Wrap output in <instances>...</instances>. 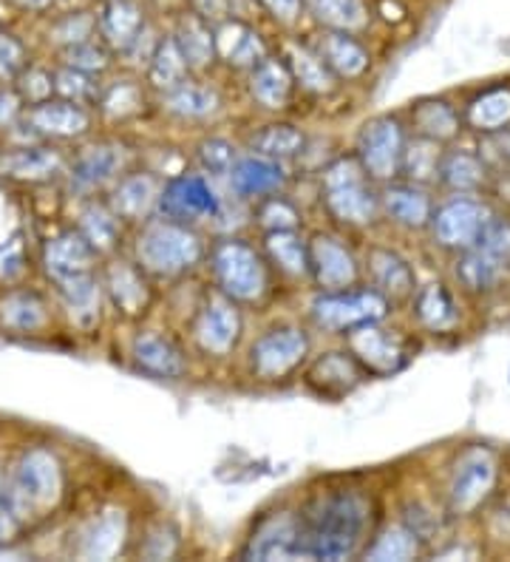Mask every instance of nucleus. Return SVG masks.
I'll return each mask as SVG.
<instances>
[{
    "mask_svg": "<svg viewBox=\"0 0 510 562\" xmlns=\"http://www.w3.org/2000/svg\"><path fill=\"white\" fill-rule=\"evenodd\" d=\"M309 268L320 288L335 293V290H349L358 281V261L347 245H340L332 236L318 234L309 241Z\"/></svg>",
    "mask_w": 510,
    "mask_h": 562,
    "instance_id": "obj_15",
    "label": "nucleus"
},
{
    "mask_svg": "<svg viewBox=\"0 0 510 562\" xmlns=\"http://www.w3.org/2000/svg\"><path fill=\"white\" fill-rule=\"evenodd\" d=\"M386 313L388 299L381 290H361V293L335 290V293L315 299L313 304L315 324L324 329H335V333L361 327L369 322H381V318H386Z\"/></svg>",
    "mask_w": 510,
    "mask_h": 562,
    "instance_id": "obj_5",
    "label": "nucleus"
},
{
    "mask_svg": "<svg viewBox=\"0 0 510 562\" xmlns=\"http://www.w3.org/2000/svg\"><path fill=\"white\" fill-rule=\"evenodd\" d=\"M26 69V48L9 32H0V80L18 77Z\"/></svg>",
    "mask_w": 510,
    "mask_h": 562,
    "instance_id": "obj_57",
    "label": "nucleus"
},
{
    "mask_svg": "<svg viewBox=\"0 0 510 562\" xmlns=\"http://www.w3.org/2000/svg\"><path fill=\"white\" fill-rule=\"evenodd\" d=\"M204 259V245L193 227L177 220H159L145 227L136 239V261L143 273L173 279L193 270Z\"/></svg>",
    "mask_w": 510,
    "mask_h": 562,
    "instance_id": "obj_2",
    "label": "nucleus"
},
{
    "mask_svg": "<svg viewBox=\"0 0 510 562\" xmlns=\"http://www.w3.org/2000/svg\"><path fill=\"white\" fill-rule=\"evenodd\" d=\"M417 322L431 333H445V329L456 327L460 313H456L454 295L449 293L445 284H426L415 299Z\"/></svg>",
    "mask_w": 510,
    "mask_h": 562,
    "instance_id": "obj_36",
    "label": "nucleus"
},
{
    "mask_svg": "<svg viewBox=\"0 0 510 562\" xmlns=\"http://www.w3.org/2000/svg\"><path fill=\"white\" fill-rule=\"evenodd\" d=\"M55 91V77L46 75L43 69H23L21 71V94L29 103H43Z\"/></svg>",
    "mask_w": 510,
    "mask_h": 562,
    "instance_id": "obj_58",
    "label": "nucleus"
},
{
    "mask_svg": "<svg viewBox=\"0 0 510 562\" xmlns=\"http://www.w3.org/2000/svg\"><path fill=\"white\" fill-rule=\"evenodd\" d=\"M499 463L488 449H471L460 458L449 483V508L456 517L474 515L497 486Z\"/></svg>",
    "mask_w": 510,
    "mask_h": 562,
    "instance_id": "obj_6",
    "label": "nucleus"
},
{
    "mask_svg": "<svg viewBox=\"0 0 510 562\" xmlns=\"http://www.w3.org/2000/svg\"><path fill=\"white\" fill-rule=\"evenodd\" d=\"M97 250L89 245V239L80 231H68V234L57 236L55 241H48L46 247V268L48 273L60 279H71V276L91 273V261H94Z\"/></svg>",
    "mask_w": 510,
    "mask_h": 562,
    "instance_id": "obj_26",
    "label": "nucleus"
},
{
    "mask_svg": "<svg viewBox=\"0 0 510 562\" xmlns=\"http://www.w3.org/2000/svg\"><path fill=\"white\" fill-rule=\"evenodd\" d=\"M159 211L168 220L184 222V225L199 220H216L218 213H222V196L199 173H182V177H173L162 188Z\"/></svg>",
    "mask_w": 510,
    "mask_h": 562,
    "instance_id": "obj_10",
    "label": "nucleus"
},
{
    "mask_svg": "<svg viewBox=\"0 0 510 562\" xmlns=\"http://www.w3.org/2000/svg\"><path fill=\"white\" fill-rule=\"evenodd\" d=\"M199 159H202V168L207 173H216V177H227L230 168L236 165L238 154H236V145L227 143V139H204L199 145Z\"/></svg>",
    "mask_w": 510,
    "mask_h": 562,
    "instance_id": "obj_52",
    "label": "nucleus"
},
{
    "mask_svg": "<svg viewBox=\"0 0 510 562\" xmlns=\"http://www.w3.org/2000/svg\"><path fill=\"white\" fill-rule=\"evenodd\" d=\"M18 114H21V97L14 94V91L0 89V128L12 125Z\"/></svg>",
    "mask_w": 510,
    "mask_h": 562,
    "instance_id": "obj_61",
    "label": "nucleus"
},
{
    "mask_svg": "<svg viewBox=\"0 0 510 562\" xmlns=\"http://www.w3.org/2000/svg\"><path fill=\"white\" fill-rule=\"evenodd\" d=\"M309 352V338L298 327L270 329L252 344L250 363L259 378H284L293 372Z\"/></svg>",
    "mask_w": 510,
    "mask_h": 562,
    "instance_id": "obj_12",
    "label": "nucleus"
},
{
    "mask_svg": "<svg viewBox=\"0 0 510 562\" xmlns=\"http://www.w3.org/2000/svg\"><path fill=\"white\" fill-rule=\"evenodd\" d=\"M349 333V352L358 358L366 372L374 375H388V372H397L406 363L408 350L406 341L388 329L377 327V322L361 324V327L347 329Z\"/></svg>",
    "mask_w": 510,
    "mask_h": 562,
    "instance_id": "obj_13",
    "label": "nucleus"
},
{
    "mask_svg": "<svg viewBox=\"0 0 510 562\" xmlns=\"http://www.w3.org/2000/svg\"><path fill=\"white\" fill-rule=\"evenodd\" d=\"M148 32V12L139 0H102L97 9V37L111 52L131 55Z\"/></svg>",
    "mask_w": 510,
    "mask_h": 562,
    "instance_id": "obj_11",
    "label": "nucleus"
},
{
    "mask_svg": "<svg viewBox=\"0 0 510 562\" xmlns=\"http://www.w3.org/2000/svg\"><path fill=\"white\" fill-rule=\"evenodd\" d=\"M199 347L211 356H227L241 338V316H238L233 299L222 295H211L202 304L196 316V327H193Z\"/></svg>",
    "mask_w": 510,
    "mask_h": 562,
    "instance_id": "obj_14",
    "label": "nucleus"
},
{
    "mask_svg": "<svg viewBox=\"0 0 510 562\" xmlns=\"http://www.w3.org/2000/svg\"><path fill=\"white\" fill-rule=\"evenodd\" d=\"M134 361L145 372L159 378H182L184 370H188L182 350L170 338L159 336V333H143V336L136 338Z\"/></svg>",
    "mask_w": 510,
    "mask_h": 562,
    "instance_id": "obj_29",
    "label": "nucleus"
},
{
    "mask_svg": "<svg viewBox=\"0 0 510 562\" xmlns=\"http://www.w3.org/2000/svg\"><path fill=\"white\" fill-rule=\"evenodd\" d=\"M490 220V207L485 202L474 200L471 193L454 196L431 216V231H434L437 245L449 250H468L476 245L483 227Z\"/></svg>",
    "mask_w": 510,
    "mask_h": 562,
    "instance_id": "obj_9",
    "label": "nucleus"
},
{
    "mask_svg": "<svg viewBox=\"0 0 510 562\" xmlns=\"http://www.w3.org/2000/svg\"><path fill=\"white\" fill-rule=\"evenodd\" d=\"M184 80H191V66L184 63L182 52H179L173 37H157L154 52L148 57V82L159 91H170L182 86Z\"/></svg>",
    "mask_w": 510,
    "mask_h": 562,
    "instance_id": "obj_33",
    "label": "nucleus"
},
{
    "mask_svg": "<svg viewBox=\"0 0 510 562\" xmlns=\"http://www.w3.org/2000/svg\"><path fill=\"white\" fill-rule=\"evenodd\" d=\"M170 37L177 41L179 52H182L184 63L191 66V71H207L213 63L218 60L216 26L202 21L196 12H191V9L179 14Z\"/></svg>",
    "mask_w": 510,
    "mask_h": 562,
    "instance_id": "obj_18",
    "label": "nucleus"
},
{
    "mask_svg": "<svg viewBox=\"0 0 510 562\" xmlns=\"http://www.w3.org/2000/svg\"><path fill=\"white\" fill-rule=\"evenodd\" d=\"M284 60L293 71L295 82H301L313 94H329L335 89V82H338V77L329 71L327 63L320 60L313 43H290L284 52Z\"/></svg>",
    "mask_w": 510,
    "mask_h": 562,
    "instance_id": "obj_31",
    "label": "nucleus"
},
{
    "mask_svg": "<svg viewBox=\"0 0 510 562\" xmlns=\"http://www.w3.org/2000/svg\"><path fill=\"white\" fill-rule=\"evenodd\" d=\"M184 3H188L191 12H196L202 21H207L211 26H218V23L236 18L238 0H184Z\"/></svg>",
    "mask_w": 510,
    "mask_h": 562,
    "instance_id": "obj_59",
    "label": "nucleus"
},
{
    "mask_svg": "<svg viewBox=\"0 0 510 562\" xmlns=\"http://www.w3.org/2000/svg\"><path fill=\"white\" fill-rule=\"evenodd\" d=\"M468 125L479 134H499L510 125V89L499 86L479 94L465 111Z\"/></svg>",
    "mask_w": 510,
    "mask_h": 562,
    "instance_id": "obj_38",
    "label": "nucleus"
},
{
    "mask_svg": "<svg viewBox=\"0 0 510 562\" xmlns=\"http://www.w3.org/2000/svg\"><path fill=\"white\" fill-rule=\"evenodd\" d=\"M63 295H66L68 310L75 313L80 324H91L100 316V284L91 273L71 276V279H60Z\"/></svg>",
    "mask_w": 510,
    "mask_h": 562,
    "instance_id": "obj_44",
    "label": "nucleus"
},
{
    "mask_svg": "<svg viewBox=\"0 0 510 562\" xmlns=\"http://www.w3.org/2000/svg\"><path fill=\"white\" fill-rule=\"evenodd\" d=\"M476 247H483L485 254L494 256L499 265L510 270V220L490 213L488 225L483 227V234L476 239Z\"/></svg>",
    "mask_w": 510,
    "mask_h": 562,
    "instance_id": "obj_50",
    "label": "nucleus"
},
{
    "mask_svg": "<svg viewBox=\"0 0 510 562\" xmlns=\"http://www.w3.org/2000/svg\"><path fill=\"white\" fill-rule=\"evenodd\" d=\"M256 3L281 26H295L304 12V0H256Z\"/></svg>",
    "mask_w": 510,
    "mask_h": 562,
    "instance_id": "obj_60",
    "label": "nucleus"
},
{
    "mask_svg": "<svg viewBox=\"0 0 510 562\" xmlns=\"http://www.w3.org/2000/svg\"><path fill=\"white\" fill-rule=\"evenodd\" d=\"M80 234L89 239L97 254H105V250L116 247V241L123 236V225H120L114 207L89 205L80 213Z\"/></svg>",
    "mask_w": 510,
    "mask_h": 562,
    "instance_id": "obj_43",
    "label": "nucleus"
},
{
    "mask_svg": "<svg viewBox=\"0 0 510 562\" xmlns=\"http://www.w3.org/2000/svg\"><path fill=\"white\" fill-rule=\"evenodd\" d=\"M250 143H252V151L261 154V157L284 162V159L298 157L301 148H304V134L290 123H272V125H264L259 134H252Z\"/></svg>",
    "mask_w": 510,
    "mask_h": 562,
    "instance_id": "obj_42",
    "label": "nucleus"
},
{
    "mask_svg": "<svg viewBox=\"0 0 510 562\" xmlns=\"http://www.w3.org/2000/svg\"><path fill=\"white\" fill-rule=\"evenodd\" d=\"M216 46L218 57L230 66V69H256L267 57V46L256 26H250L241 18H230V21L218 23L216 26Z\"/></svg>",
    "mask_w": 510,
    "mask_h": 562,
    "instance_id": "obj_17",
    "label": "nucleus"
},
{
    "mask_svg": "<svg viewBox=\"0 0 510 562\" xmlns=\"http://www.w3.org/2000/svg\"><path fill=\"white\" fill-rule=\"evenodd\" d=\"M55 91L63 94V100H71V103H86V100H97L100 97L94 75L77 71L71 66H66V69H60L55 75Z\"/></svg>",
    "mask_w": 510,
    "mask_h": 562,
    "instance_id": "obj_51",
    "label": "nucleus"
},
{
    "mask_svg": "<svg viewBox=\"0 0 510 562\" xmlns=\"http://www.w3.org/2000/svg\"><path fill=\"white\" fill-rule=\"evenodd\" d=\"M105 288H109L111 299L125 316H139L150 302V290L145 284L143 273L134 265H125V261L111 265L109 273H105Z\"/></svg>",
    "mask_w": 510,
    "mask_h": 562,
    "instance_id": "obj_32",
    "label": "nucleus"
},
{
    "mask_svg": "<svg viewBox=\"0 0 510 562\" xmlns=\"http://www.w3.org/2000/svg\"><path fill=\"white\" fill-rule=\"evenodd\" d=\"M12 7L26 9V12H43V9L52 7V0H9Z\"/></svg>",
    "mask_w": 510,
    "mask_h": 562,
    "instance_id": "obj_62",
    "label": "nucleus"
},
{
    "mask_svg": "<svg viewBox=\"0 0 510 562\" xmlns=\"http://www.w3.org/2000/svg\"><path fill=\"white\" fill-rule=\"evenodd\" d=\"M120 171H123V151L114 145H94L77 157L71 177L82 188H100L120 177Z\"/></svg>",
    "mask_w": 510,
    "mask_h": 562,
    "instance_id": "obj_34",
    "label": "nucleus"
},
{
    "mask_svg": "<svg viewBox=\"0 0 510 562\" xmlns=\"http://www.w3.org/2000/svg\"><path fill=\"white\" fill-rule=\"evenodd\" d=\"M403 151H406L403 125L395 117H377L363 125L354 157L361 159L366 177L388 182L400 173Z\"/></svg>",
    "mask_w": 510,
    "mask_h": 562,
    "instance_id": "obj_7",
    "label": "nucleus"
},
{
    "mask_svg": "<svg viewBox=\"0 0 510 562\" xmlns=\"http://www.w3.org/2000/svg\"><path fill=\"white\" fill-rule=\"evenodd\" d=\"M301 557L313 560H347L358 554L366 540L372 506L363 494L338 492L306 517H301Z\"/></svg>",
    "mask_w": 510,
    "mask_h": 562,
    "instance_id": "obj_1",
    "label": "nucleus"
},
{
    "mask_svg": "<svg viewBox=\"0 0 510 562\" xmlns=\"http://www.w3.org/2000/svg\"><path fill=\"white\" fill-rule=\"evenodd\" d=\"M213 273L233 302H259L270 284L264 259L245 241H222L213 250Z\"/></svg>",
    "mask_w": 510,
    "mask_h": 562,
    "instance_id": "obj_4",
    "label": "nucleus"
},
{
    "mask_svg": "<svg viewBox=\"0 0 510 562\" xmlns=\"http://www.w3.org/2000/svg\"><path fill=\"white\" fill-rule=\"evenodd\" d=\"M411 120H415L417 134L426 139H434V143H445V139H454L460 134V114L445 100H431V103L417 105Z\"/></svg>",
    "mask_w": 510,
    "mask_h": 562,
    "instance_id": "obj_40",
    "label": "nucleus"
},
{
    "mask_svg": "<svg viewBox=\"0 0 510 562\" xmlns=\"http://www.w3.org/2000/svg\"><path fill=\"white\" fill-rule=\"evenodd\" d=\"M23 517H26V512H23L18 497H14L12 486L0 488V546H7V542L18 537Z\"/></svg>",
    "mask_w": 510,
    "mask_h": 562,
    "instance_id": "obj_56",
    "label": "nucleus"
},
{
    "mask_svg": "<svg viewBox=\"0 0 510 562\" xmlns=\"http://www.w3.org/2000/svg\"><path fill=\"white\" fill-rule=\"evenodd\" d=\"M125 540V517L123 512H109L102 515L94 526L89 528V535L82 540V557L89 560H111L116 551L123 549Z\"/></svg>",
    "mask_w": 510,
    "mask_h": 562,
    "instance_id": "obj_41",
    "label": "nucleus"
},
{
    "mask_svg": "<svg viewBox=\"0 0 510 562\" xmlns=\"http://www.w3.org/2000/svg\"><path fill=\"white\" fill-rule=\"evenodd\" d=\"M165 109H168L173 117L207 120L218 114V109H222V97H218L216 89L204 86V82L184 80L177 89L165 91Z\"/></svg>",
    "mask_w": 510,
    "mask_h": 562,
    "instance_id": "obj_30",
    "label": "nucleus"
},
{
    "mask_svg": "<svg viewBox=\"0 0 510 562\" xmlns=\"http://www.w3.org/2000/svg\"><path fill=\"white\" fill-rule=\"evenodd\" d=\"M267 254L272 256V261L279 265V270H284L286 276H309V245H304L295 231H270L267 234Z\"/></svg>",
    "mask_w": 510,
    "mask_h": 562,
    "instance_id": "obj_39",
    "label": "nucleus"
},
{
    "mask_svg": "<svg viewBox=\"0 0 510 562\" xmlns=\"http://www.w3.org/2000/svg\"><path fill=\"white\" fill-rule=\"evenodd\" d=\"M162 188L165 186L154 173H128L116 182L111 193V207L120 220H148L150 213L159 211Z\"/></svg>",
    "mask_w": 510,
    "mask_h": 562,
    "instance_id": "obj_21",
    "label": "nucleus"
},
{
    "mask_svg": "<svg viewBox=\"0 0 510 562\" xmlns=\"http://www.w3.org/2000/svg\"><path fill=\"white\" fill-rule=\"evenodd\" d=\"M89 37H97V14L71 12L55 26V41H60L66 48Z\"/></svg>",
    "mask_w": 510,
    "mask_h": 562,
    "instance_id": "obj_55",
    "label": "nucleus"
},
{
    "mask_svg": "<svg viewBox=\"0 0 510 562\" xmlns=\"http://www.w3.org/2000/svg\"><path fill=\"white\" fill-rule=\"evenodd\" d=\"M298 517L281 515L267 520L245 549L247 560H293L301 557Z\"/></svg>",
    "mask_w": 510,
    "mask_h": 562,
    "instance_id": "obj_22",
    "label": "nucleus"
},
{
    "mask_svg": "<svg viewBox=\"0 0 510 562\" xmlns=\"http://www.w3.org/2000/svg\"><path fill=\"white\" fill-rule=\"evenodd\" d=\"M293 86L295 77L284 57L267 55L256 69H250V94L264 109H284L293 97Z\"/></svg>",
    "mask_w": 510,
    "mask_h": 562,
    "instance_id": "obj_24",
    "label": "nucleus"
},
{
    "mask_svg": "<svg viewBox=\"0 0 510 562\" xmlns=\"http://www.w3.org/2000/svg\"><path fill=\"white\" fill-rule=\"evenodd\" d=\"M100 103L102 111H109L111 117H128V114L139 111L143 94H139V89H136L134 82H116V86H111V89L100 97Z\"/></svg>",
    "mask_w": 510,
    "mask_h": 562,
    "instance_id": "obj_54",
    "label": "nucleus"
},
{
    "mask_svg": "<svg viewBox=\"0 0 510 562\" xmlns=\"http://www.w3.org/2000/svg\"><path fill=\"white\" fill-rule=\"evenodd\" d=\"M363 375H366V370L358 363L352 352H327V356L313 363V370L306 372V381L320 395L338 398V395H347V392L361 384Z\"/></svg>",
    "mask_w": 510,
    "mask_h": 562,
    "instance_id": "obj_23",
    "label": "nucleus"
},
{
    "mask_svg": "<svg viewBox=\"0 0 510 562\" xmlns=\"http://www.w3.org/2000/svg\"><path fill=\"white\" fill-rule=\"evenodd\" d=\"M3 168L12 177L46 179L60 171V157L55 151H46V148H21V151L9 154L3 159Z\"/></svg>",
    "mask_w": 510,
    "mask_h": 562,
    "instance_id": "obj_48",
    "label": "nucleus"
},
{
    "mask_svg": "<svg viewBox=\"0 0 510 562\" xmlns=\"http://www.w3.org/2000/svg\"><path fill=\"white\" fill-rule=\"evenodd\" d=\"M12 492L26 515L55 506L63 492V472L55 454H48L46 449H32L23 454L14 469Z\"/></svg>",
    "mask_w": 510,
    "mask_h": 562,
    "instance_id": "obj_8",
    "label": "nucleus"
},
{
    "mask_svg": "<svg viewBox=\"0 0 510 562\" xmlns=\"http://www.w3.org/2000/svg\"><path fill=\"white\" fill-rule=\"evenodd\" d=\"M304 12L313 14L318 26L352 35H361L372 21L366 0H304Z\"/></svg>",
    "mask_w": 510,
    "mask_h": 562,
    "instance_id": "obj_27",
    "label": "nucleus"
},
{
    "mask_svg": "<svg viewBox=\"0 0 510 562\" xmlns=\"http://www.w3.org/2000/svg\"><path fill=\"white\" fill-rule=\"evenodd\" d=\"M63 57H66V66H71L77 71H86V75H100V71H105L111 66V48L102 41H97V37L68 46L63 52Z\"/></svg>",
    "mask_w": 510,
    "mask_h": 562,
    "instance_id": "obj_49",
    "label": "nucleus"
},
{
    "mask_svg": "<svg viewBox=\"0 0 510 562\" xmlns=\"http://www.w3.org/2000/svg\"><path fill=\"white\" fill-rule=\"evenodd\" d=\"M463 259H460V268H456V276L463 281L471 293H490L502 284V279L508 276V268L499 265L494 256H488L483 247H468L463 250Z\"/></svg>",
    "mask_w": 510,
    "mask_h": 562,
    "instance_id": "obj_37",
    "label": "nucleus"
},
{
    "mask_svg": "<svg viewBox=\"0 0 510 562\" xmlns=\"http://www.w3.org/2000/svg\"><path fill=\"white\" fill-rule=\"evenodd\" d=\"M259 222L267 227V234L270 231H295L301 222V213L295 211L293 202H286L270 193V200L261 202L259 207Z\"/></svg>",
    "mask_w": 510,
    "mask_h": 562,
    "instance_id": "obj_53",
    "label": "nucleus"
},
{
    "mask_svg": "<svg viewBox=\"0 0 510 562\" xmlns=\"http://www.w3.org/2000/svg\"><path fill=\"white\" fill-rule=\"evenodd\" d=\"M499 151H502V157L505 159H510V128H505V131H499Z\"/></svg>",
    "mask_w": 510,
    "mask_h": 562,
    "instance_id": "obj_63",
    "label": "nucleus"
},
{
    "mask_svg": "<svg viewBox=\"0 0 510 562\" xmlns=\"http://www.w3.org/2000/svg\"><path fill=\"white\" fill-rule=\"evenodd\" d=\"M437 179L456 193H474L485 186L488 168H485L483 157H476L474 151L456 148L440 159V177Z\"/></svg>",
    "mask_w": 510,
    "mask_h": 562,
    "instance_id": "obj_35",
    "label": "nucleus"
},
{
    "mask_svg": "<svg viewBox=\"0 0 510 562\" xmlns=\"http://www.w3.org/2000/svg\"><path fill=\"white\" fill-rule=\"evenodd\" d=\"M313 48L320 55V60L327 63L338 80H358L369 71V48L358 41L352 32H335V29H324L313 41Z\"/></svg>",
    "mask_w": 510,
    "mask_h": 562,
    "instance_id": "obj_16",
    "label": "nucleus"
},
{
    "mask_svg": "<svg viewBox=\"0 0 510 562\" xmlns=\"http://www.w3.org/2000/svg\"><path fill=\"white\" fill-rule=\"evenodd\" d=\"M381 207L386 211L388 220L408 227V231H420V227L431 225V216H434L429 193L415 182L386 188V193L381 196Z\"/></svg>",
    "mask_w": 510,
    "mask_h": 562,
    "instance_id": "obj_25",
    "label": "nucleus"
},
{
    "mask_svg": "<svg viewBox=\"0 0 510 562\" xmlns=\"http://www.w3.org/2000/svg\"><path fill=\"white\" fill-rule=\"evenodd\" d=\"M420 554V535L411 526L386 528L372 549H366L369 560H415Z\"/></svg>",
    "mask_w": 510,
    "mask_h": 562,
    "instance_id": "obj_45",
    "label": "nucleus"
},
{
    "mask_svg": "<svg viewBox=\"0 0 510 562\" xmlns=\"http://www.w3.org/2000/svg\"><path fill=\"white\" fill-rule=\"evenodd\" d=\"M0 322L12 329H37L46 322V304L34 293H14L0 304Z\"/></svg>",
    "mask_w": 510,
    "mask_h": 562,
    "instance_id": "obj_47",
    "label": "nucleus"
},
{
    "mask_svg": "<svg viewBox=\"0 0 510 562\" xmlns=\"http://www.w3.org/2000/svg\"><path fill=\"white\" fill-rule=\"evenodd\" d=\"M320 186H324V202H327L329 213L347 225H372L377 213L383 211L381 196L369 188V177L358 157L335 159L320 177Z\"/></svg>",
    "mask_w": 510,
    "mask_h": 562,
    "instance_id": "obj_3",
    "label": "nucleus"
},
{
    "mask_svg": "<svg viewBox=\"0 0 510 562\" xmlns=\"http://www.w3.org/2000/svg\"><path fill=\"white\" fill-rule=\"evenodd\" d=\"M369 270H372L377 290L386 299H408V295H415V270L395 250L374 247L372 254H369Z\"/></svg>",
    "mask_w": 510,
    "mask_h": 562,
    "instance_id": "obj_28",
    "label": "nucleus"
},
{
    "mask_svg": "<svg viewBox=\"0 0 510 562\" xmlns=\"http://www.w3.org/2000/svg\"><path fill=\"white\" fill-rule=\"evenodd\" d=\"M29 123L37 134L43 137H57V139H71L82 137L89 131L91 117L89 111L82 109L80 103L71 100H43L29 109Z\"/></svg>",
    "mask_w": 510,
    "mask_h": 562,
    "instance_id": "obj_19",
    "label": "nucleus"
},
{
    "mask_svg": "<svg viewBox=\"0 0 510 562\" xmlns=\"http://www.w3.org/2000/svg\"><path fill=\"white\" fill-rule=\"evenodd\" d=\"M440 148H437L434 139L417 137L415 143L406 145V151H403L400 171H406L415 186L431 182V179L440 177Z\"/></svg>",
    "mask_w": 510,
    "mask_h": 562,
    "instance_id": "obj_46",
    "label": "nucleus"
},
{
    "mask_svg": "<svg viewBox=\"0 0 510 562\" xmlns=\"http://www.w3.org/2000/svg\"><path fill=\"white\" fill-rule=\"evenodd\" d=\"M227 179H230V188L238 196H270V193H279L284 188L286 173L279 159L261 157V154L252 151L250 157L236 159Z\"/></svg>",
    "mask_w": 510,
    "mask_h": 562,
    "instance_id": "obj_20",
    "label": "nucleus"
}]
</instances>
